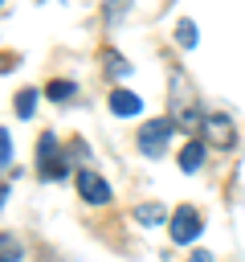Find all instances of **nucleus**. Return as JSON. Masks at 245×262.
Instances as JSON below:
<instances>
[{"label":"nucleus","instance_id":"obj_1","mask_svg":"<svg viewBox=\"0 0 245 262\" xmlns=\"http://www.w3.org/2000/svg\"><path fill=\"white\" fill-rule=\"evenodd\" d=\"M200 229H204V221H200V213H196L192 205H180V209L172 213V242H176V246H192V242L200 237Z\"/></svg>","mask_w":245,"mask_h":262},{"label":"nucleus","instance_id":"obj_2","mask_svg":"<svg viewBox=\"0 0 245 262\" xmlns=\"http://www.w3.org/2000/svg\"><path fill=\"white\" fill-rule=\"evenodd\" d=\"M176 131V123L172 119H151L143 131H139V151H147V156H159L163 147H167V135Z\"/></svg>","mask_w":245,"mask_h":262},{"label":"nucleus","instance_id":"obj_3","mask_svg":"<svg viewBox=\"0 0 245 262\" xmlns=\"http://www.w3.org/2000/svg\"><path fill=\"white\" fill-rule=\"evenodd\" d=\"M78 192H82V201H90V205H106V201H110V184H106L94 168H82V172H78Z\"/></svg>","mask_w":245,"mask_h":262},{"label":"nucleus","instance_id":"obj_4","mask_svg":"<svg viewBox=\"0 0 245 262\" xmlns=\"http://www.w3.org/2000/svg\"><path fill=\"white\" fill-rule=\"evenodd\" d=\"M204 135H208L216 147H233L237 127H233V119H229V115H208V119H204Z\"/></svg>","mask_w":245,"mask_h":262},{"label":"nucleus","instance_id":"obj_5","mask_svg":"<svg viewBox=\"0 0 245 262\" xmlns=\"http://www.w3.org/2000/svg\"><path fill=\"white\" fill-rule=\"evenodd\" d=\"M106 106H110L114 115H122V119H131V115H139V111H143V102H139V94H131V90H110V98H106Z\"/></svg>","mask_w":245,"mask_h":262},{"label":"nucleus","instance_id":"obj_6","mask_svg":"<svg viewBox=\"0 0 245 262\" xmlns=\"http://www.w3.org/2000/svg\"><path fill=\"white\" fill-rule=\"evenodd\" d=\"M200 164H204V143L200 139H188L180 147V172H196Z\"/></svg>","mask_w":245,"mask_h":262},{"label":"nucleus","instance_id":"obj_7","mask_svg":"<svg viewBox=\"0 0 245 262\" xmlns=\"http://www.w3.org/2000/svg\"><path fill=\"white\" fill-rule=\"evenodd\" d=\"M24 254H20V242L12 237V233H0V262H20Z\"/></svg>","mask_w":245,"mask_h":262},{"label":"nucleus","instance_id":"obj_8","mask_svg":"<svg viewBox=\"0 0 245 262\" xmlns=\"http://www.w3.org/2000/svg\"><path fill=\"white\" fill-rule=\"evenodd\" d=\"M167 213H163V205H139L135 209V221H143V225H159Z\"/></svg>","mask_w":245,"mask_h":262},{"label":"nucleus","instance_id":"obj_9","mask_svg":"<svg viewBox=\"0 0 245 262\" xmlns=\"http://www.w3.org/2000/svg\"><path fill=\"white\" fill-rule=\"evenodd\" d=\"M33 111H37V90H20L16 94V115L20 119H33Z\"/></svg>","mask_w":245,"mask_h":262},{"label":"nucleus","instance_id":"obj_10","mask_svg":"<svg viewBox=\"0 0 245 262\" xmlns=\"http://www.w3.org/2000/svg\"><path fill=\"white\" fill-rule=\"evenodd\" d=\"M176 41H180L184 49H192V45H196V25H192L188 16H184V20L176 25Z\"/></svg>","mask_w":245,"mask_h":262},{"label":"nucleus","instance_id":"obj_11","mask_svg":"<svg viewBox=\"0 0 245 262\" xmlns=\"http://www.w3.org/2000/svg\"><path fill=\"white\" fill-rule=\"evenodd\" d=\"M57 151V135H41V143H37V160H41V172L49 168V156Z\"/></svg>","mask_w":245,"mask_h":262},{"label":"nucleus","instance_id":"obj_12","mask_svg":"<svg viewBox=\"0 0 245 262\" xmlns=\"http://www.w3.org/2000/svg\"><path fill=\"white\" fill-rule=\"evenodd\" d=\"M74 94V82H49V98H69Z\"/></svg>","mask_w":245,"mask_h":262},{"label":"nucleus","instance_id":"obj_13","mask_svg":"<svg viewBox=\"0 0 245 262\" xmlns=\"http://www.w3.org/2000/svg\"><path fill=\"white\" fill-rule=\"evenodd\" d=\"M12 156V143H8V131H0V164H8Z\"/></svg>","mask_w":245,"mask_h":262},{"label":"nucleus","instance_id":"obj_14","mask_svg":"<svg viewBox=\"0 0 245 262\" xmlns=\"http://www.w3.org/2000/svg\"><path fill=\"white\" fill-rule=\"evenodd\" d=\"M110 74H118V78H122V74H131V66H127L122 57H110Z\"/></svg>","mask_w":245,"mask_h":262},{"label":"nucleus","instance_id":"obj_15","mask_svg":"<svg viewBox=\"0 0 245 262\" xmlns=\"http://www.w3.org/2000/svg\"><path fill=\"white\" fill-rule=\"evenodd\" d=\"M192 262H212V250H192Z\"/></svg>","mask_w":245,"mask_h":262},{"label":"nucleus","instance_id":"obj_16","mask_svg":"<svg viewBox=\"0 0 245 262\" xmlns=\"http://www.w3.org/2000/svg\"><path fill=\"white\" fill-rule=\"evenodd\" d=\"M4 196H8V184H0V205H4Z\"/></svg>","mask_w":245,"mask_h":262}]
</instances>
